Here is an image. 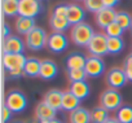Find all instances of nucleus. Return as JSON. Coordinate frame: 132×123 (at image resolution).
I'll return each mask as SVG.
<instances>
[{
	"label": "nucleus",
	"mask_w": 132,
	"mask_h": 123,
	"mask_svg": "<svg viewBox=\"0 0 132 123\" xmlns=\"http://www.w3.org/2000/svg\"><path fill=\"white\" fill-rule=\"evenodd\" d=\"M109 111L102 106H96L91 110V122L92 123H105L109 119Z\"/></svg>",
	"instance_id": "obj_24"
},
{
	"label": "nucleus",
	"mask_w": 132,
	"mask_h": 123,
	"mask_svg": "<svg viewBox=\"0 0 132 123\" xmlns=\"http://www.w3.org/2000/svg\"><path fill=\"white\" fill-rule=\"evenodd\" d=\"M9 35H12L11 34V27L8 26V23H3V39L8 38Z\"/></svg>",
	"instance_id": "obj_36"
},
{
	"label": "nucleus",
	"mask_w": 132,
	"mask_h": 123,
	"mask_svg": "<svg viewBox=\"0 0 132 123\" xmlns=\"http://www.w3.org/2000/svg\"><path fill=\"white\" fill-rule=\"evenodd\" d=\"M40 66H42V61H39L35 57L27 58L25 68H23V75L27 78H36L40 75Z\"/></svg>",
	"instance_id": "obj_20"
},
{
	"label": "nucleus",
	"mask_w": 132,
	"mask_h": 123,
	"mask_svg": "<svg viewBox=\"0 0 132 123\" xmlns=\"http://www.w3.org/2000/svg\"><path fill=\"white\" fill-rule=\"evenodd\" d=\"M2 8H3V13L7 17L18 16L20 0H2Z\"/></svg>",
	"instance_id": "obj_23"
},
{
	"label": "nucleus",
	"mask_w": 132,
	"mask_h": 123,
	"mask_svg": "<svg viewBox=\"0 0 132 123\" xmlns=\"http://www.w3.org/2000/svg\"><path fill=\"white\" fill-rule=\"evenodd\" d=\"M62 97H63V92L62 91H60V89H49L44 95L43 102H45L52 109L58 111V110L62 109Z\"/></svg>",
	"instance_id": "obj_14"
},
{
	"label": "nucleus",
	"mask_w": 132,
	"mask_h": 123,
	"mask_svg": "<svg viewBox=\"0 0 132 123\" xmlns=\"http://www.w3.org/2000/svg\"><path fill=\"white\" fill-rule=\"evenodd\" d=\"M77 2H84V0H77Z\"/></svg>",
	"instance_id": "obj_39"
},
{
	"label": "nucleus",
	"mask_w": 132,
	"mask_h": 123,
	"mask_svg": "<svg viewBox=\"0 0 132 123\" xmlns=\"http://www.w3.org/2000/svg\"><path fill=\"white\" fill-rule=\"evenodd\" d=\"M117 12L110 8H104L98 13H96V23L100 29L106 30L113 22H115Z\"/></svg>",
	"instance_id": "obj_12"
},
{
	"label": "nucleus",
	"mask_w": 132,
	"mask_h": 123,
	"mask_svg": "<svg viewBox=\"0 0 132 123\" xmlns=\"http://www.w3.org/2000/svg\"><path fill=\"white\" fill-rule=\"evenodd\" d=\"M84 71L88 78H98L104 74L105 71V64L101 57L96 56H88L87 62L84 66Z\"/></svg>",
	"instance_id": "obj_10"
},
{
	"label": "nucleus",
	"mask_w": 132,
	"mask_h": 123,
	"mask_svg": "<svg viewBox=\"0 0 132 123\" xmlns=\"http://www.w3.org/2000/svg\"><path fill=\"white\" fill-rule=\"evenodd\" d=\"M70 123H92L91 122V111L86 108H78L77 110L70 113L69 117Z\"/></svg>",
	"instance_id": "obj_22"
},
{
	"label": "nucleus",
	"mask_w": 132,
	"mask_h": 123,
	"mask_svg": "<svg viewBox=\"0 0 132 123\" xmlns=\"http://www.w3.org/2000/svg\"><path fill=\"white\" fill-rule=\"evenodd\" d=\"M17 123H21V122H17Z\"/></svg>",
	"instance_id": "obj_41"
},
{
	"label": "nucleus",
	"mask_w": 132,
	"mask_h": 123,
	"mask_svg": "<svg viewBox=\"0 0 132 123\" xmlns=\"http://www.w3.org/2000/svg\"><path fill=\"white\" fill-rule=\"evenodd\" d=\"M123 70H124V73H126V75L128 78V82H132V53L126 57Z\"/></svg>",
	"instance_id": "obj_33"
},
{
	"label": "nucleus",
	"mask_w": 132,
	"mask_h": 123,
	"mask_svg": "<svg viewBox=\"0 0 132 123\" xmlns=\"http://www.w3.org/2000/svg\"><path fill=\"white\" fill-rule=\"evenodd\" d=\"M31 123H36V122H31Z\"/></svg>",
	"instance_id": "obj_40"
},
{
	"label": "nucleus",
	"mask_w": 132,
	"mask_h": 123,
	"mask_svg": "<svg viewBox=\"0 0 132 123\" xmlns=\"http://www.w3.org/2000/svg\"><path fill=\"white\" fill-rule=\"evenodd\" d=\"M39 123H62L60 119H52V120H44V122H39Z\"/></svg>",
	"instance_id": "obj_37"
},
{
	"label": "nucleus",
	"mask_w": 132,
	"mask_h": 123,
	"mask_svg": "<svg viewBox=\"0 0 132 123\" xmlns=\"http://www.w3.org/2000/svg\"><path fill=\"white\" fill-rule=\"evenodd\" d=\"M105 34L108 38H122V35L124 34V30L117 23V22H113L106 30H105Z\"/></svg>",
	"instance_id": "obj_32"
},
{
	"label": "nucleus",
	"mask_w": 132,
	"mask_h": 123,
	"mask_svg": "<svg viewBox=\"0 0 132 123\" xmlns=\"http://www.w3.org/2000/svg\"><path fill=\"white\" fill-rule=\"evenodd\" d=\"M56 110L52 109L49 105H47L45 102H39L36 105L35 109V117L39 122H44V120H52L56 118Z\"/></svg>",
	"instance_id": "obj_17"
},
{
	"label": "nucleus",
	"mask_w": 132,
	"mask_h": 123,
	"mask_svg": "<svg viewBox=\"0 0 132 123\" xmlns=\"http://www.w3.org/2000/svg\"><path fill=\"white\" fill-rule=\"evenodd\" d=\"M14 27H16V31L20 34V35H27L32 29H35V20L34 18H27V17H21L18 16L16 18V22H14Z\"/></svg>",
	"instance_id": "obj_18"
},
{
	"label": "nucleus",
	"mask_w": 132,
	"mask_h": 123,
	"mask_svg": "<svg viewBox=\"0 0 132 123\" xmlns=\"http://www.w3.org/2000/svg\"><path fill=\"white\" fill-rule=\"evenodd\" d=\"M87 62V57L79 52L70 53L66 57V68L68 70H75V69H84Z\"/></svg>",
	"instance_id": "obj_16"
},
{
	"label": "nucleus",
	"mask_w": 132,
	"mask_h": 123,
	"mask_svg": "<svg viewBox=\"0 0 132 123\" xmlns=\"http://www.w3.org/2000/svg\"><path fill=\"white\" fill-rule=\"evenodd\" d=\"M12 110L7 106V105H3V108H2V119H3V122L4 123H7L11 118H12Z\"/></svg>",
	"instance_id": "obj_34"
},
{
	"label": "nucleus",
	"mask_w": 132,
	"mask_h": 123,
	"mask_svg": "<svg viewBox=\"0 0 132 123\" xmlns=\"http://www.w3.org/2000/svg\"><path fill=\"white\" fill-rule=\"evenodd\" d=\"M105 123H120V122H119L117 118H109V119H108Z\"/></svg>",
	"instance_id": "obj_38"
},
{
	"label": "nucleus",
	"mask_w": 132,
	"mask_h": 123,
	"mask_svg": "<svg viewBox=\"0 0 132 123\" xmlns=\"http://www.w3.org/2000/svg\"><path fill=\"white\" fill-rule=\"evenodd\" d=\"M4 105H7L13 113H21L27 108V99L21 91H11L5 97Z\"/></svg>",
	"instance_id": "obj_6"
},
{
	"label": "nucleus",
	"mask_w": 132,
	"mask_h": 123,
	"mask_svg": "<svg viewBox=\"0 0 132 123\" xmlns=\"http://www.w3.org/2000/svg\"><path fill=\"white\" fill-rule=\"evenodd\" d=\"M78 108H80V100L77 96H74L70 91H65L63 97H62V109L61 110L71 113V111L77 110Z\"/></svg>",
	"instance_id": "obj_21"
},
{
	"label": "nucleus",
	"mask_w": 132,
	"mask_h": 123,
	"mask_svg": "<svg viewBox=\"0 0 132 123\" xmlns=\"http://www.w3.org/2000/svg\"><path fill=\"white\" fill-rule=\"evenodd\" d=\"M87 74L84 71V69H75V70H68V79L71 83L75 82H83L86 80Z\"/></svg>",
	"instance_id": "obj_30"
},
{
	"label": "nucleus",
	"mask_w": 132,
	"mask_h": 123,
	"mask_svg": "<svg viewBox=\"0 0 132 123\" xmlns=\"http://www.w3.org/2000/svg\"><path fill=\"white\" fill-rule=\"evenodd\" d=\"M87 49H88L91 56L102 57V56L108 54L109 52H108V36H106V34L96 32L93 35V38L91 39L89 44L87 45Z\"/></svg>",
	"instance_id": "obj_5"
},
{
	"label": "nucleus",
	"mask_w": 132,
	"mask_h": 123,
	"mask_svg": "<svg viewBox=\"0 0 132 123\" xmlns=\"http://www.w3.org/2000/svg\"><path fill=\"white\" fill-rule=\"evenodd\" d=\"M47 40H48V35H47L45 30L36 26L26 35L25 44L31 51H40L42 48H44L47 45Z\"/></svg>",
	"instance_id": "obj_4"
},
{
	"label": "nucleus",
	"mask_w": 132,
	"mask_h": 123,
	"mask_svg": "<svg viewBox=\"0 0 132 123\" xmlns=\"http://www.w3.org/2000/svg\"><path fill=\"white\" fill-rule=\"evenodd\" d=\"M69 47V39L63 32H52L48 35L47 48L53 53H61Z\"/></svg>",
	"instance_id": "obj_9"
},
{
	"label": "nucleus",
	"mask_w": 132,
	"mask_h": 123,
	"mask_svg": "<svg viewBox=\"0 0 132 123\" xmlns=\"http://www.w3.org/2000/svg\"><path fill=\"white\" fill-rule=\"evenodd\" d=\"M49 26L52 27L53 32H63L66 31L71 25L68 20H60V18H54L51 16L49 18Z\"/></svg>",
	"instance_id": "obj_26"
},
{
	"label": "nucleus",
	"mask_w": 132,
	"mask_h": 123,
	"mask_svg": "<svg viewBox=\"0 0 132 123\" xmlns=\"http://www.w3.org/2000/svg\"><path fill=\"white\" fill-rule=\"evenodd\" d=\"M84 9H87L91 13H98L101 9H104L102 0H84Z\"/></svg>",
	"instance_id": "obj_29"
},
{
	"label": "nucleus",
	"mask_w": 132,
	"mask_h": 123,
	"mask_svg": "<svg viewBox=\"0 0 132 123\" xmlns=\"http://www.w3.org/2000/svg\"><path fill=\"white\" fill-rule=\"evenodd\" d=\"M43 11V5L40 0H20V9L18 16L27 17V18H35L40 14Z\"/></svg>",
	"instance_id": "obj_8"
},
{
	"label": "nucleus",
	"mask_w": 132,
	"mask_h": 123,
	"mask_svg": "<svg viewBox=\"0 0 132 123\" xmlns=\"http://www.w3.org/2000/svg\"><path fill=\"white\" fill-rule=\"evenodd\" d=\"M115 22H117V23H118L124 31L132 27V17H131L129 13H127V12H124V11L117 12Z\"/></svg>",
	"instance_id": "obj_27"
},
{
	"label": "nucleus",
	"mask_w": 132,
	"mask_h": 123,
	"mask_svg": "<svg viewBox=\"0 0 132 123\" xmlns=\"http://www.w3.org/2000/svg\"><path fill=\"white\" fill-rule=\"evenodd\" d=\"M58 74V66L52 60H43L42 66H40V75L39 78L44 80H52Z\"/></svg>",
	"instance_id": "obj_15"
},
{
	"label": "nucleus",
	"mask_w": 132,
	"mask_h": 123,
	"mask_svg": "<svg viewBox=\"0 0 132 123\" xmlns=\"http://www.w3.org/2000/svg\"><path fill=\"white\" fill-rule=\"evenodd\" d=\"M120 123H132V106L123 105L118 111L115 117Z\"/></svg>",
	"instance_id": "obj_28"
},
{
	"label": "nucleus",
	"mask_w": 132,
	"mask_h": 123,
	"mask_svg": "<svg viewBox=\"0 0 132 123\" xmlns=\"http://www.w3.org/2000/svg\"><path fill=\"white\" fill-rule=\"evenodd\" d=\"M128 82V78L123 70V68H111L106 73V83L113 89L123 88Z\"/></svg>",
	"instance_id": "obj_7"
},
{
	"label": "nucleus",
	"mask_w": 132,
	"mask_h": 123,
	"mask_svg": "<svg viewBox=\"0 0 132 123\" xmlns=\"http://www.w3.org/2000/svg\"><path fill=\"white\" fill-rule=\"evenodd\" d=\"M95 34L96 32L93 31L92 26L87 22L78 23L71 29V39L78 47H87Z\"/></svg>",
	"instance_id": "obj_2"
},
{
	"label": "nucleus",
	"mask_w": 132,
	"mask_h": 123,
	"mask_svg": "<svg viewBox=\"0 0 132 123\" xmlns=\"http://www.w3.org/2000/svg\"><path fill=\"white\" fill-rule=\"evenodd\" d=\"M69 91L82 101V100H86L89 96L91 87H89V84L86 80H83V82H75V83H71L70 84V89Z\"/></svg>",
	"instance_id": "obj_19"
},
{
	"label": "nucleus",
	"mask_w": 132,
	"mask_h": 123,
	"mask_svg": "<svg viewBox=\"0 0 132 123\" xmlns=\"http://www.w3.org/2000/svg\"><path fill=\"white\" fill-rule=\"evenodd\" d=\"M25 45L18 35H9L3 40V53H23Z\"/></svg>",
	"instance_id": "obj_11"
},
{
	"label": "nucleus",
	"mask_w": 132,
	"mask_h": 123,
	"mask_svg": "<svg viewBox=\"0 0 132 123\" xmlns=\"http://www.w3.org/2000/svg\"><path fill=\"white\" fill-rule=\"evenodd\" d=\"M84 18H86V11H84V8L82 5L75 4V3L69 4L68 21L70 22V25L75 26L78 23H82V22H84Z\"/></svg>",
	"instance_id": "obj_13"
},
{
	"label": "nucleus",
	"mask_w": 132,
	"mask_h": 123,
	"mask_svg": "<svg viewBox=\"0 0 132 123\" xmlns=\"http://www.w3.org/2000/svg\"><path fill=\"white\" fill-rule=\"evenodd\" d=\"M122 95L118 92V89L109 88L104 91L100 96V106L105 108L108 111H118L123 105Z\"/></svg>",
	"instance_id": "obj_3"
},
{
	"label": "nucleus",
	"mask_w": 132,
	"mask_h": 123,
	"mask_svg": "<svg viewBox=\"0 0 132 123\" xmlns=\"http://www.w3.org/2000/svg\"><path fill=\"white\" fill-rule=\"evenodd\" d=\"M27 57L23 53H3V66L11 78H20L23 74V68Z\"/></svg>",
	"instance_id": "obj_1"
},
{
	"label": "nucleus",
	"mask_w": 132,
	"mask_h": 123,
	"mask_svg": "<svg viewBox=\"0 0 132 123\" xmlns=\"http://www.w3.org/2000/svg\"><path fill=\"white\" fill-rule=\"evenodd\" d=\"M68 8H69V4H57L53 8L52 17L60 18V20H68Z\"/></svg>",
	"instance_id": "obj_31"
},
{
	"label": "nucleus",
	"mask_w": 132,
	"mask_h": 123,
	"mask_svg": "<svg viewBox=\"0 0 132 123\" xmlns=\"http://www.w3.org/2000/svg\"><path fill=\"white\" fill-rule=\"evenodd\" d=\"M124 42L122 38H108V52L109 54H118L123 51Z\"/></svg>",
	"instance_id": "obj_25"
},
{
	"label": "nucleus",
	"mask_w": 132,
	"mask_h": 123,
	"mask_svg": "<svg viewBox=\"0 0 132 123\" xmlns=\"http://www.w3.org/2000/svg\"><path fill=\"white\" fill-rule=\"evenodd\" d=\"M131 30H132V27H131Z\"/></svg>",
	"instance_id": "obj_42"
},
{
	"label": "nucleus",
	"mask_w": 132,
	"mask_h": 123,
	"mask_svg": "<svg viewBox=\"0 0 132 123\" xmlns=\"http://www.w3.org/2000/svg\"><path fill=\"white\" fill-rule=\"evenodd\" d=\"M102 3H104V8H110V9H113V8L119 3V0H102Z\"/></svg>",
	"instance_id": "obj_35"
}]
</instances>
